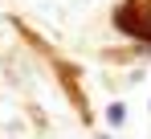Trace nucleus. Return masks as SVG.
<instances>
[{
    "label": "nucleus",
    "instance_id": "nucleus-2",
    "mask_svg": "<svg viewBox=\"0 0 151 139\" xmlns=\"http://www.w3.org/2000/svg\"><path fill=\"white\" fill-rule=\"evenodd\" d=\"M106 123H110V127H123L127 123V106L123 102H110V106H106Z\"/></svg>",
    "mask_w": 151,
    "mask_h": 139
},
{
    "label": "nucleus",
    "instance_id": "nucleus-1",
    "mask_svg": "<svg viewBox=\"0 0 151 139\" xmlns=\"http://www.w3.org/2000/svg\"><path fill=\"white\" fill-rule=\"evenodd\" d=\"M119 29L135 37H151V0H127L119 8Z\"/></svg>",
    "mask_w": 151,
    "mask_h": 139
}]
</instances>
